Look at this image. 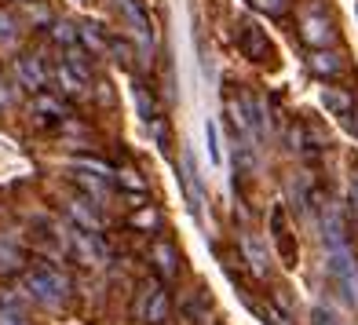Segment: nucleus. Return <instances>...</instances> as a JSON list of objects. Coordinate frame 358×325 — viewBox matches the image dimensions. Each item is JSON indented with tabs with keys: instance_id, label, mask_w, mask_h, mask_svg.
<instances>
[]
</instances>
